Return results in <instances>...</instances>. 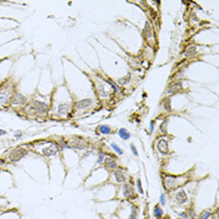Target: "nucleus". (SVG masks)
<instances>
[{
  "label": "nucleus",
  "instance_id": "obj_1",
  "mask_svg": "<svg viewBox=\"0 0 219 219\" xmlns=\"http://www.w3.org/2000/svg\"><path fill=\"white\" fill-rule=\"evenodd\" d=\"M93 84H94V89L99 100H109L114 95V91L110 88L108 81L105 80V78L95 76L93 79Z\"/></svg>",
  "mask_w": 219,
  "mask_h": 219
},
{
  "label": "nucleus",
  "instance_id": "obj_2",
  "mask_svg": "<svg viewBox=\"0 0 219 219\" xmlns=\"http://www.w3.org/2000/svg\"><path fill=\"white\" fill-rule=\"evenodd\" d=\"M25 110L29 113L30 115H44L49 111V104L45 102L33 99V100L25 107Z\"/></svg>",
  "mask_w": 219,
  "mask_h": 219
},
{
  "label": "nucleus",
  "instance_id": "obj_3",
  "mask_svg": "<svg viewBox=\"0 0 219 219\" xmlns=\"http://www.w3.org/2000/svg\"><path fill=\"white\" fill-rule=\"evenodd\" d=\"M34 148L37 150H39L43 155H46V157H52V155L58 154L59 145L56 143L53 142H48V140H41V142H37L34 144Z\"/></svg>",
  "mask_w": 219,
  "mask_h": 219
},
{
  "label": "nucleus",
  "instance_id": "obj_4",
  "mask_svg": "<svg viewBox=\"0 0 219 219\" xmlns=\"http://www.w3.org/2000/svg\"><path fill=\"white\" fill-rule=\"evenodd\" d=\"M188 182L187 176H176V175H164L163 178V185L167 190H174L176 188H180V185L185 184Z\"/></svg>",
  "mask_w": 219,
  "mask_h": 219
},
{
  "label": "nucleus",
  "instance_id": "obj_5",
  "mask_svg": "<svg viewBox=\"0 0 219 219\" xmlns=\"http://www.w3.org/2000/svg\"><path fill=\"white\" fill-rule=\"evenodd\" d=\"M96 100L95 99H91V98H85V99H80V100H76L74 103V107H73V110L75 113H87L89 110H91L93 108L96 107Z\"/></svg>",
  "mask_w": 219,
  "mask_h": 219
},
{
  "label": "nucleus",
  "instance_id": "obj_6",
  "mask_svg": "<svg viewBox=\"0 0 219 219\" xmlns=\"http://www.w3.org/2000/svg\"><path fill=\"white\" fill-rule=\"evenodd\" d=\"M73 107H74V103H73V99L69 98L67 100H63L60 103H58L55 108V113L58 117H61V118H67L72 114L73 111Z\"/></svg>",
  "mask_w": 219,
  "mask_h": 219
},
{
  "label": "nucleus",
  "instance_id": "obj_7",
  "mask_svg": "<svg viewBox=\"0 0 219 219\" xmlns=\"http://www.w3.org/2000/svg\"><path fill=\"white\" fill-rule=\"evenodd\" d=\"M68 145L75 150H84L88 148V142H85L83 138H79V137H72L69 139Z\"/></svg>",
  "mask_w": 219,
  "mask_h": 219
},
{
  "label": "nucleus",
  "instance_id": "obj_8",
  "mask_svg": "<svg viewBox=\"0 0 219 219\" xmlns=\"http://www.w3.org/2000/svg\"><path fill=\"white\" fill-rule=\"evenodd\" d=\"M143 34H144V38H145V40L148 41V44H149V45H153V44L155 43L154 30H153V26H152V24H150L149 22H146V23H145V26H144V31H143Z\"/></svg>",
  "mask_w": 219,
  "mask_h": 219
},
{
  "label": "nucleus",
  "instance_id": "obj_9",
  "mask_svg": "<svg viewBox=\"0 0 219 219\" xmlns=\"http://www.w3.org/2000/svg\"><path fill=\"white\" fill-rule=\"evenodd\" d=\"M8 89L10 88H3L0 89V107H6L8 104H10L11 102V91H9Z\"/></svg>",
  "mask_w": 219,
  "mask_h": 219
},
{
  "label": "nucleus",
  "instance_id": "obj_10",
  "mask_svg": "<svg viewBox=\"0 0 219 219\" xmlns=\"http://www.w3.org/2000/svg\"><path fill=\"white\" fill-rule=\"evenodd\" d=\"M182 89H183L182 81H173L170 85H168V88L165 90V95L167 96H173L175 94H178L179 91H182Z\"/></svg>",
  "mask_w": 219,
  "mask_h": 219
},
{
  "label": "nucleus",
  "instance_id": "obj_11",
  "mask_svg": "<svg viewBox=\"0 0 219 219\" xmlns=\"http://www.w3.org/2000/svg\"><path fill=\"white\" fill-rule=\"evenodd\" d=\"M28 102V99L25 95L20 94V93H14L13 96H11V102L10 104L13 105V107H23V105H25Z\"/></svg>",
  "mask_w": 219,
  "mask_h": 219
},
{
  "label": "nucleus",
  "instance_id": "obj_12",
  "mask_svg": "<svg viewBox=\"0 0 219 219\" xmlns=\"http://www.w3.org/2000/svg\"><path fill=\"white\" fill-rule=\"evenodd\" d=\"M122 192H123V195L125 199H135V197H137L135 190H134L133 185L129 184V183H124Z\"/></svg>",
  "mask_w": 219,
  "mask_h": 219
},
{
  "label": "nucleus",
  "instance_id": "obj_13",
  "mask_svg": "<svg viewBox=\"0 0 219 219\" xmlns=\"http://www.w3.org/2000/svg\"><path fill=\"white\" fill-rule=\"evenodd\" d=\"M103 163H104V168L107 169V170L113 172V170H115V169H118V161L114 157H105Z\"/></svg>",
  "mask_w": 219,
  "mask_h": 219
},
{
  "label": "nucleus",
  "instance_id": "obj_14",
  "mask_svg": "<svg viewBox=\"0 0 219 219\" xmlns=\"http://www.w3.org/2000/svg\"><path fill=\"white\" fill-rule=\"evenodd\" d=\"M157 149L161 154H168L169 153V145H168V140L165 138H159L157 140Z\"/></svg>",
  "mask_w": 219,
  "mask_h": 219
},
{
  "label": "nucleus",
  "instance_id": "obj_15",
  "mask_svg": "<svg viewBox=\"0 0 219 219\" xmlns=\"http://www.w3.org/2000/svg\"><path fill=\"white\" fill-rule=\"evenodd\" d=\"M113 178L119 184H124L126 182V175L123 169H115V170H113Z\"/></svg>",
  "mask_w": 219,
  "mask_h": 219
},
{
  "label": "nucleus",
  "instance_id": "obj_16",
  "mask_svg": "<svg viewBox=\"0 0 219 219\" xmlns=\"http://www.w3.org/2000/svg\"><path fill=\"white\" fill-rule=\"evenodd\" d=\"M174 199H175V203L179 204V206H183V204H185V203L188 202V195H187V193H185V190H184V189H179L178 192H176V194H175V197H174Z\"/></svg>",
  "mask_w": 219,
  "mask_h": 219
},
{
  "label": "nucleus",
  "instance_id": "obj_17",
  "mask_svg": "<svg viewBox=\"0 0 219 219\" xmlns=\"http://www.w3.org/2000/svg\"><path fill=\"white\" fill-rule=\"evenodd\" d=\"M198 53H199V46L194 45V44H190V45L185 46L184 52H183V55H184L185 58H192V56L197 55Z\"/></svg>",
  "mask_w": 219,
  "mask_h": 219
},
{
  "label": "nucleus",
  "instance_id": "obj_18",
  "mask_svg": "<svg viewBox=\"0 0 219 219\" xmlns=\"http://www.w3.org/2000/svg\"><path fill=\"white\" fill-rule=\"evenodd\" d=\"M26 154V152L23 149V148H16V149H14L11 153H10V155H9V160H19V159H22L24 155Z\"/></svg>",
  "mask_w": 219,
  "mask_h": 219
},
{
  "label": "nucleus",
  "instance_id": "obj_19",
  "mask_svg": "<svg viewBox=\"0 0 219 219\" xmlns=\"http://www.w3.org/2000/svg\"><path fill=\"white\" fill-rule=\"evenodd\" d=\"M96 133L99 134H104V135H108V134H111L113 133V129L110 125H107V124H100L96 128Z\"/></svg>",
  "mask_w": 219,
  "mask_h": 219
},
{
  "label": "nucleus",
  "instance_id": "obj_20",
  "mask_svg": "<svg viewBox=\"0 0 219 219\" xmlns=\"http://www.w3.org/2000/svg\"><path fill=\"white\" fill-rule=\"evenodd\" d=\"M105 80L108 81V84L110 85V88L113 89V91H114V94H119L122 91V89H120V87L117 84V81H114V80H111V79H109V78H105Z\"/></svg>",
  "mask_w": 219,
  "mask_h": 219
},
{
  "label": "nucleus",
  "instance_id": "obj_21",
  "mask_svg": "<svg viewBox=\"0 0 219 219\" xmlns=\"http://www.w3.org/2000/svg\"><path fill=\"white\" fill-rule=\"evenodd\" d=\"M168 123H169V119L168 118L164 119L163 123H160V125H159V133H160V135H167V134H168V130H167Z\"/></svg>",
  "mask_w": 219,
  "mask_h": 219
},
{
  "label": "nucleus",
  "instance_id": "obj_22",
  "mask_svg": "<svg viewBox=\"0 0 219 219\" xmlns=\"http://www.w3.org/2000/svg\"><path fill=\"white\" fill-rule=\"evenodd\" d=\"M130 80H132V76H130V74H128V75L123 76V78H119V79L117 80V84L119 87H124V85H126V84H129Z\"/></svg>",
  "mask_w": 219,
  "mask_h": 219
},
{
  "label": "nucleus",
  "instance_id": "obj_23",
  "mask_svg": "<svg viewBox=\"0 0 219 219\" xmlns=\"http://www.w3.org/2000/svg\"><path fill=\"white\" fill-rule=\"evenodd\" d=\"M118 135L120 137V139H123V140H128V139H130V133L128 132V129H125V128H120L118 130Z\"/></svg>",
  "mask_w": 219,
  "mask_h": 219
},
{
  "label": "nucleus",
  "instance_id": "obj_24",
  "mask_svg": "<svg viewBox=\"0 0 219 219\" xmlns=\"http://www.w3.org/2000/svg\"><path fill=\"white\" fill-rule=\"evenodd\" d=\"M161 105H163V108L165 111H170L172 110V104H170V99L169 98H165L163 102H161Z\"/></svg>",
  "mask_w": 219,
  "mask_h": 219
},
{
  "label": "nucleus",
  "instance_id": "obj_25",
  "mask_svg": "<svg viewBox=\"0 0 219 219\" xmlns=\"http://www.w3.org/2000/svg\"><path fill=\"white\" fill-rule=\"evenodd\" d=\"M137 217H138V209L134 206H130V213L128 219H137Z\"/></svg>",
  "mask_w": 219,
  "mask_h": 219
},
{
  "label": "nucleus",
  "instance_id": "obj_26",
  "mask_svg": "<svg viewBox=\"0 0 219 219\" xmlns=\"http://www.w3.org/2000/svg\"><path fill=\"white\" fill-rule=\"evenodd\" d=\"M110 148H111V149L114 150L117 154H119V155H123V153H124L123 149H122V148L119 146L117 143H111V144H110Z\"/></svg>",
  "mask_w": 219,
  "mask_h": 219
},
{
  "label": "nucleus",
  "instance_id": "obj_27",
  "mask_svg": "<svg viewBox=\"0 0 219 219\" xmlns=\"http://www.w3.org/2000/svg\"><path fill=\"white\" fill-rule=\"evenodd\" d=\"M154 217L155 218H161V217H163V209L160 208V206H157L154 208Z\"/></svg>",
  "mask_w": 219,
  "mask_h": 219
},
{
  "label": "nucleus",
  "instance_id": "obj_28",
  "mask_svg": "<svg viewBox=\"0 0 219 219\" xmlns=\"http://www.w3.org/2000/svg\"><path fill=\"white\" fill-rule=\"evenodd\" d=\"M210 217H212V212L210 210H204V212H202V213H200L199 219H209Z\"/></svg>",
  "mask_w": 219,
  "mask_h": 219
},
{
  "label": "nucleus",
  "instance_id": "obj_29",
  "mask_svg": "<svg viewBox=\"0 0 219 219\" xmlns=\"http://www.w3.org/2000/svg\"><path fill=\"white\" fill-rule=\"evenodd\" d=\"M137 188H138V192H139L140 194L144 193V192H143V188H142V182H140V178L137 179Z\"/></svg>",
  "mask_w": 219,
  "mask_h": 219
},
{
  "label": "nucleus",
  "instance_id": "obj_30",
  "mask_svg": "<svg viewBox=\"0 0 219 219\" xmlns=\"http://www.w3.org/2000/svg\"><path fill=\"white\" fill-rule=\"evenodd\" d=\"M104 159H105V154H104V153H100V154H99V157H98V160H96V161H98V164L103 163Z\"/></svg>",
  "mask_w": 219,
  "mask_h": 219
},
{
  "label": "nucleus",
  "instance_id": "obj_31",
  "mask_svg": "<svg viewBox=\"0 0 219 219\" xmlns=\"http://www.w3.org/2000/svg\"><path fill=\"white\" fill-rule=\"evenodd\" d=\"M130 149H132V153L135 155V157H138V150H137L135 145H134V144H130Z\"/></svg>",
  "mask_w": 219,
  "mask_h": 219
},
{
  "label": "nucleus",
  "instance_id": "obj_32",
  "mask_svg": "<svg viewBox=\"0 0 219 219\" xmlns=\"http://www.w3.org/2000/svg\"><path fill=\"white\" fill-rule=\"evenodd\" d=\"M154 126H155V122H154V120H152V122L149 123V132H150V133H153V132H154Z\"/></svg>",
  "mask_w": 219,
  "mask_h": 219
},
{
  "label": "nucleus",
  "instance_id": "obj_33",
  "mask_svg": "<svg viewBox=\"0 0 219 219\" xmlns=\"http://www.w3.org/2000/svg\"><path fill=\"white\" fill-rule=\"evenodd\" d=\"M160 204H161V206H164V204H165V194L160 195Z\"/></svg>",
  "mask_w": 219,
  "mask_h": 219
},
{
  "label": "nucleus",
  "instance_id": "obj_34",
  "mask_svg": "<svg viewBox=\"0 0 219 219\" xmlns=\"http://www.w3.org/2000/svg\"><path fill=\"white\" fill-rule=\"evenodd\" d=\"M5 134H6V133H5L4 130H0V135H5Z\"/></svg>",
  "mask_w": 219,
  "mask_h": 219
}]
</instances>
